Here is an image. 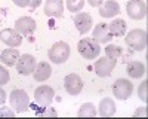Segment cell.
Masks as SVG:
<instances>
[{
	"label": "cell",
	"mask_w": 148,
	"mask_h": 119,
	"mask_svg": "<svg viewBox=\"0 0 148 119\" xmlns=\"http://www.w3.org/2000/svg\"><path fill=\"white\" fill-rule=\"evenodd\" d=\"M18 58H19V52L16 48H8V49L2 51V54H0V59H2V63L5 66H15L16 61H18Z\"/></svg>",
	"instance_id": "cell-19"
},
{
	"label": "cell",
	"mask_w": 148,
	"mask_h": 119,
	"mask_svg": "<svg viewBox=\"0 0 148 119\" xmlns=\"http://www.w3.org/2000/svg\"><path fill=\"white\" fill-rule=\"evenodd\" d=\"M15 66H16V71L19 75L30 76V75H33L34 67H36V58L31 54H22V55H19Z\"/></svg>",
	"instance_id": "cell-6"
},
{
	"label": "cell",
	"mask_w": 148,
	"mask_h": 119,
	"mask_svg": "<svg viewBox=\"0 0 148 119\" xmlns=\"http://www.w3.org/2000/svg\"><path fill=\"white\" fill-rule=\"evenodd\" d=\"M9 103H10V107L16 113L25 112L30 107V98H28L27 92L24 89H14L12 91L10 95H9Z\"/></svg>",
	"instance_id": "cell-3"
},
{
	"label": "cell",
	"mask_w": 148,
	"mask_h": 119,
	"mask_svg": "<svg viewBox=\"0 0 148 119\" xmlns=\"http://www.w3.org/2000/svg\"><path fill=\"white\" fill-rule=\"evenodd\" d=\"M108 30L111 33L113 37H120V36H125L126 34V21L125 19H113L108 24Z\"/></svg>",
	"instance_id": "cell-20"
},
{
	"label": "cell",
	"mask_w": 148,
	"mask_h": 119,
	"mask_svg": "<svg viewBox=\"0 0 148 119\" xmlns=\"http://www.w3.org/2000/svg\"><path fill=\"white\" fill-rule=\"evenodd\" d=\"M127 75L132 79H139L145 75V66L139 61H132L127 64Z\"/></svg>",
	"instance_id": "cell-21"
},
{
	"label": "cell",
	"mask_w": 148,
	"mask_h": 119,
	"mask_svg": "<svg viewBox=\"0 0 148 119\" xmlns=\"http://www.w3.org/2000/svg\"><path fill=\"white\" fill-rule=\"evenodd\" d=\"M70 58V46L65 42H56L49 49V59L55 64H62Z\"/></svg>",
	"instance_id": "cell-4"
},
{
	"label": "cell",
	"mask_w": 148,
	"mask_h": 119,
	"mask_svg": "<svg viewBox=\"0 0 148 119\" xmlns=\"http://www.w3.org/2000/svg\"><path fill=\"white\" fill-rule=\"evenodd\" d=\"M147 112H145V107H139V109L133 113V116H145Z\"/></svg>",
	"instance_id": "cell-31"
},
{
	"label": "cell",
	"mask_w": 148,
	"mask_h": 119,
	"mask_svg": "<svg viewBox=\"0 0 148 119\" xmlns=\"http://www.w3.org/2000/svg\"><path fill=\"white\" fill-rule=\"evenodd\" d=\"M105 55L110 58H119L121 55V48L119 45H107L105 48Z\"/></svg>",
	"instance_id": "cell-23"
},
{
	"label": "cell",
	"mask_w": 148,
	"mask_h": 119,
	"mask_svg": "<svg viewBox=\"0 0 148 119\" xmlns=\"http://www.w3.org/2000/svg\"><path fill=\"white\" fill-rule=\"evenodd\" d=\"M15 110L12 107H0V118H14Z\"/></svg>",
	"instance_id": "cell-27"
},
{
	"label": "cell",
	"mask_w": 148,
	"mask_h": 119,
	"mask_svg": "<svg viewBox=\"0 0 148 119\" xmlns=\"http://www.w3.org/2000/svg\"><path fill=\"white\" fill-rule=\"evenodd\" d=\"M133 92V85L129 79H117L113 83V94L119 100H127Z\"/></svg>",
	"instance_id": "cell-5"
},
{
	"label": "cell",
	"mask_w": 148,
	"mask_h": 119,
	"mask_svg": "<svg viewBox=\"0 0 148 119\" xmlns=\"http://www.w3.org/2000/svg\"><path fill=\"white\" fill-rule=\"evenodd\" d=\"M88 3L92 6V8H98L104 3V0H88Z\"/></svg>",
	"instance_id": "cell-29"
},
{
	"label": "cell",
	"mask_w": 148,
	"mask_h": 119,
	"mask_svg": "<svg viewBox=\"0 0 148 119\" xmlns=\"http://www.w3.org/2000/svg\"><path fill=\"white\" fill-rule=\"evenodd\" d=\"M37 28V24L31 17H21L15 21V30L21 36H31Z\"/></svg>",
	"instance_id": "cell-10"
},
{
	"label": "cell",
	"mask_w": 148,
	"mask_h": 119,
	"mask_svg": "<svg viewBox=\"0 0 148 119\" xmlns=\"http://www.w3.org/2000/svg\"><path fill=\"white\" fill-rule=\"evenodd\" d=\"M42 5V0H30V8L36 9V8H39Z\"/></svg>",
	"instance_id": "cell-30"
},
{
	"label": "cell",
	"mask_w": 148,
	"mask_h": 119,
	"mask_svg": "<svg viewBox=\"0 0 148 119\" xmlns=\"http://www.w3.org/2000/svg\"><path fill=\"white\" fill-rule=\"evenodd\" d=\"M16 6H19V8H27V6H30V0H12Z\"/></svg>",
	"instance_id": "cell-28"
},
{
	"label": "cell",
	"mask_w": 148,
	"mask_h": 119,
	"mask_svg": "<svg viewBox=\"0 0 148 119\" xmlns=\"http://www.w3.org/2000/svg\"><path fill=\"white\" fill-rule=\"evenodd\" d=\"M64 12V0H46L45 14L46 17H61Z\"/></svg>",
	"instance_id": "cell-16"
},
{
	"label": "cell",
	"mask_w": 148,
	"mask_h": 119,
	"mask_svg": "<svg viewBox=\"0 0 148 119\" xmlns=\"http://www.w3.org/2000/svg\"><path fill=\"white\" fill-rule=\"evenodd\" d=\"M116 64H117V61L114 58H110V57L105 55V57L99 58L95 63V73L99 77H108L111 73H113Z\"/></svg>",
	"instance_id": "cell-7"
},
{
	"label": "cell",
	"mask_w": 148,
	"mask_h": 119,
	"mask_svg": "<svg viewBox=\"0 0 148 119\" xmlns=\"http://www.w3.org/2000/svg\"><path fill=\"white\" fill-rule=\"evenodd\" d=\"M125 40H126V43L132 48V49L144 51L147 48V43H148V36H147L145 30L135 28V30H130L127 33V36H125Z\"/></svg>",
	"instance_id": "cell-2"
},
{
	"label": "cell",
	"mask_w": 148,
	"mask_h": 119,
	"mask_svg": "<svg viewBox=\"0 0 148 119\" xmlns=\"http://www.w3.org/2000/svg\"><path fill=\"white\" fill-rule=\"evenodd\" d=\"M5 101H6V92L0 88V104H3Z\"/></svg>",
	"instance_id": "cell-32"
},
{
	"label": "cell",
	"mask_w": 148,
	"mask_h": 119,
	"mask_svg": "<svg viewBox=\"0 0 148 119\" xmlns=\"http://www.w3.org/2000/svg\"><path fill=\"white\" fill-rule=\"evenodd\" d=\"M77 51L84 59H95L101 54V46L90 37H83L77 43Z\"/></svg>",
	"instance_id": "cell-1"
},
{
	"label": "cell",
	"mask_w": 148,
	"mask_h": 119,
	"mask_svg": "<svg viewBox=\"0 0 148 119\" xmlns=\"http://www.w3.org/2000/svg\"><path fill=\"white\" fill-rule=\"evenodd\" d=\"M0 40L9 48H18L22 43V36L15 28H5L0 31Z\"/></svg>",
	"instance_id": "cell-12"
},
{
	"label": "cell",
	"mask_w": 148,
	"mask_h": 119,
	"mask_svg": "<svg viewBox=\"0 0 148 119\" xmlns=\"http://www.w3.org/2000/svg\"><path fill=\"white\" fill-rule=\"evenodd\" d=\"M51 75H52V67L47 61H40L36 64L34 71H33V76H34L36 82H45L51 77Z\"/></svg>",
	"instance_id": "cell-15"
},
{
	"label": "cell",
	"mask_w": 148,
	"mask_h": 119,
	"mask_svg": "<svg viewBox=\"0 0 148 119\" xmlns=\"http://www.w3.org/2000/svg\"><path fill=\"white\" fill-rule=\"evenodd\" d=\"M9 79H10V76H9L8 68L3 67V66H0V86H2V85H6V83L9 82Z\"/></svg>",
	"instance_id": "cell-26"
},
{
	"label": "cell",
	"mask_w": 148,
	"mask_h": 119,
	"mask_svg": "<svg viewBox=\"0 0 148 119\" xmlns=\"http://www.w3.org/2000/svg\"><path fill=\"white\" fill-rule=\"evenodd\" d=\"M53 95H55V92H53V89L51 86L40 85L34 91V100H36V103L39 106L47 107V106H51V103L53 101Z\"/></svg>",
	"instance_id": "cell-8"
},
{
	"label": "cell",
	"mask_w": 148,
	"mask_h": 119,
	"mask_svg": "<svg viewBox=\"0 0 148 119\" xmlns=\"http://www.w3.org/2000/svg\"><path fill=\"white\" fill-rule=\"evenodd\" d=\"M98 113L102 118H110L116 113V103L113 98H102L99 106H98Z\"/></svg>",
	"instance_id": "cell-18"
},
{
	"label": "cell",
	"mask_w": 148,
	"mask_h": 119,
	"mask_svg": "<svg viewBox=\"0 0 148 119\" xmlns=\"http://www.w3.org/2000/svg\"><path fill=\"white\" fill-rule=\"evenodd\" d=\"M93 19L88 12H79V14L74 17V26L79 30L80 34H86L90 28H92Z\"/></svg>",
	"instance_id": "cell-13"
},
{
	"label": "cell",
	"mask_w": 148,
	"mask_h": 119,
	"mask_svg": "<svg viewBox=\"0 0 148 119\" xmlns=\"http://www.w3.org/2000/svg\"><path fill=\"white\" fill-rule=\"evenodd\" d=\"M92 39L98 43H108L111 39H113V36H111V33L108 30V24H105V22L96 24L95 28H93Z\"/></svg>",
	"instance_id": "cell-14"
},
{
	"label": "cell",
	"mask_w": 148,
	"mask_h": 119,
	"mask_svg": "<svg viewBox=\"0 0 148 119\" xmlns=\"http://www.w3.org/2000/svg\"><path fill=\"white\" fill-rule=\"evenodd\" d=\"M147 88H148V80H144L141 85H139V89H138V95H139V98H141L144 103H147V100H148Z\"/></svg>",
	"instance_id": "cell-25"
},
{
	"label": "cell",
	"mask_w": 148,
	"mask_h": 119,
	"mask_svg": "<svg viewBox=\"0 0 148 119\" xmlns=\"http://www.w3.org/2000/svg\"><path fill=\"white\" fill-rule=\"evenodd\" d=\"M64 86H65V91L70 95H79L83 89V80L79 75L70 73L64 79Z\"/></svg>",
	"instance_id": "cell-11"
},
{
	"label": "cell",
	"mask_w": 148,
	"mask_h": 119,
	"mask_svg": "<svg viewBox=\"0 0 148 119\" xmlns=\"http://www.w3.org/2000/svg\"><path fill=\"white\" fill-rule=\"evenodd\" d=\"M126 12L132 19H142L147 17V3L144 0H129Z\"/></svg>",
	"instance_id": "cell-9"
},
{
	"label": "cell",
	"mask_w": 148,
	"mask_h": 119,
	"mask_svg": "<svg viewBox=\"0 0 148 119\" xmlns=\"http://www.w3.org/2000/svg\"><path fill=\"white\" fill-rule=\"evenodd\" d=\"M98 115L96 112V107L92 104V103H84L80 106V109L77 112V116L79 118H95Z\"/></svg>",
	"instance_id": "cell-22"
},
{
	"label": "cell",
	"mask_w": 148,
	"mask_h": 119,
	"mask_svg": "<svg viewBox=\"0 0 148 119\" xmlns=\"http://www.w3.org/2000/svg\"><path fill=\"white\" fill-rule=\"evenodd\" d=\"M84 6V0H67V8L70 12H80Z\"/></svg>",
	"instance_id": "cell-24"
},
{
	"label": "cell",
	"mask_w": 148,
	"mask_h": 119,
	"mask_svg": "<svg viewBox=\"0 0 148 119\" xmlns=\"http://www.w3.org/2000/svg\"><path fill=\"white\" fill-rule=\"evenodd\" d=\"M119 12H120V6L116 0H107L99 6V15L102 18H113L119 15Z\"/></svg>",
	"instance_id": "cell-17"
}]
</instances>
